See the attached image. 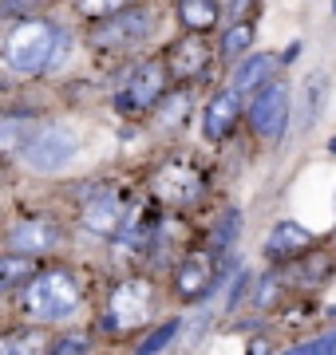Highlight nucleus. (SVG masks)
I'll use <instances>...</instances> for the list:
<instances>
[{
    "mask_svg": "<svg viewBox=\"0 0 336 355\" xmlns=\"http://www.w3.org/2000/svg\"><path fill=\"white\" fill-rule=\"evenodd\" d=\"M79 308V284L67 268H48L24 284V312L36 324H60Z\"/></svg>",
    "mask_w": 336,
    "mask_h": 355,
    "instance_id": "obj_1",
    "label": "nucleus"
},
{
    "mask_svg": "<svg viewBox=\"0 0 336 355\" xmlns=\"http://www.w3.org/2000/svg\"><path fill=\"white\" fill-rule=\"evenodd\" d=\"M52 48H56V24L24 16L4 36V64L12 71H20V76H40L52 64Z\"/></svg>",
    "mask_w": 336,
    "mask_h": 355,
    "instance_id": "obj_2",
    "label": "nucleus"
},
{
    "mask_svg": "<svg viewBox=\"0 0 336 355\" xmlns=\"http://www.w3.org/2000/svg\"><path fill=\"white\" fill-rule=\"evenodd\" d=\"M151 8H142V4H131V8H115V12L99 16V24L91 28V44L103 51H131L146 44L151 36Z\"/></svg>",
    "mask_w": 336,
    "mask_h": 355,
    "instance_id": "obj_3",
    "label": "nucleus"
},
{
    "mask_svg": "<svg viewBox=\"0 0 336 355\" xmlns=\"http://www.w3.org/2000/svg\"><path fill=\"white\" fill-rule=\"evenodd\" d=\"M79 142L76 135L67 127H56V123H48V127H32L28 130V139L20 142V154H24V162L32 166V170H40V174H56V170H64L72 158H76Z\"/></svg>",
    "mask_w": 336,
    "mask_h": 355,
    "instance_id": "obj_4",
    "label": "nucleus"
},
{
    "mask_svg": "<svg viewBox=\"0 0 336 355\" xmlns=\"http://www.w3.org/2000/svg\"><path fill=\"white\" fill-rule=\"evenodd\" d=\"M293 114V95H289V83H277V79H265L249 103V127L261 139H277Z\"/></svg>",
    "mask_w": 336,
    "mask_h": 355,
    "instance_id": "obj_5",
    "label": "nucleus"
},
{
    "mask_svg": "<svg viewBox=\"0 0 336 355\" xmlns=\"http://www.w3.org/2000/svg\"><path fill=\"white\" fill-rule=\"evenodd\" d=\"M155 198L162 205H190L194 198H202V190H206V178H202V170L190 162H167L162 170L155 174Z\"/></svg>",
    "mask_w": 336,
    "mask_h": 355,
    "instance_id": "obj_6",
    "label": "nucleus"
},
{
    "mask_svg": "<svg viewBox=\"0 0 336 355\" xmlns=\"http://www.w3.org/2000/svg\"><path fill=\"white\" fill-rule=\"evenodd\" d=\"M167 64L162 60H151V64H142L135 76H131V87L119 95V111H151L158 99H162V91H167Z\"/></svg>",
    "mask_w": 336,
    "mask_h": 355,
    "instance_id": "obj_7",
    "label": "nucleus"
},
{
    "mask_svg": "<svg viewBox=\"0 0 336 355\" xmlns=\"http://www.w3.org/2000/svg\"><path fill=\"white\" fill-rule=\"evenodd\" d=\"M60 241H64V233H60L52 221H44V217H24V221L8 225V233H4V245H8L12 253H28V257L52 253Z\"/></svg>",
    "mask_w": 336,
    "mask_h": 355,
    "instance_id": "obj_8",
    "label": "nucleus"
},
{
    "mask_svg": "<svg viewBox=\"0 0 336 355\" xmlns=\"http://www.w3.org/2000/svg\"><path fill=\"white\" fill-rule=\"evenodd\" d=\"M146 316H151V288L142 280L119 284L115 296H111V320H107V328H123V331L139 328Z\"/></svg>",
    "mask_w": 336,
    "mask_h": 355,
    "instance_id": "obj_9",
    "label": "nucleus"
},
{
    "mask_svg": "<svg viewBox=\"0 0 336 355\" xmlns=\"http://www.w3.org/2000/svg\"><path fill=\"white\" fill-rule=\"evenodd\" d=\"M123 217H127V209H123V202L111 190H103L95 202L83 205V225L91 233H99V237H115L119 225H123Z\"/></svg>",
    "mask_w": 336,
    "mask_h": 355,
    "instance_id": "obj_10",
    "label": "nucleus"
},
{
    "mask_svg": "<svg viewBox=\"0 0 336 355\" xmlns=\"http://www.w3.org/2000/svg\"><path fill=\"white\" fill-rule=\"evenodd\" d=\"M237 114H242V107H237V91H218L214 99H210V107H206V139H214V142H221L226 135H230L233 127H237Z\"/></svg>",
    "mask_w": 336,
    "mask_h": 355,
    "instance_id": "obj_11",
    "label": "nucleus"
},
{
    "mask_svg": "<svg viewBox=\"0 0 336 355\" xmlns=\"http://www.w3.org/2000/svg\"><path fill=\"white\" fill-rule=\"evenodd\" d=\"M206 60H210V48L198 36H190L182 44H174V51L167 55V71L174 79H194V76H202Z\"/></svg>",
    "mask_w": 336,
    "mask_h": 355,
    "instance_id": "obj_12",
    "label": "nucleus"
},
{
    "mask_svg": "<svg viewBox=\"0 0 336 355\" xmlns=\"http://www.w3.org/2000/svg\"><path fill=\"white\" fill-rule=\"evenodd\" d=\"M210 284H214V261H210V253H190L178 265V292L186 300H198Z\"/></svg>",
    "mask_w": 336,
    "mask_h": 355,
    "instance_id": "obj_13",
    "label": "nucleus"
},
{
    "mask_svg": "<svg viewBox=\"0 0 336 355\" xmlns=\"http://www.w3.org/2000/svg\"><path fill=\"white\" fill-rule=\"evenodd\" d=\"M309 233L297 225V221H281V225L269 233V245H265V253L277 257V261H293V257H301L305 249H309Z\"/></svg>",
    "mask_w": 336,
    "mask_h": 355,
    "instance_id": "obj_14",
    "label": "nucleus"
},
{
    "mask_svg": "<svg viewBox=\"0 0 336 355\" xmlns=\"http://www.w3.org/2000/svg\"><path fill=\"white\" fill-rule=\"evenodd\" d=\"M273 71V55H265V51H249L246 60L237 64V71H233V91L242 95V91H258L265 79H269Z\"/></svg>",
    "mask_w": 336,
    "mask_h": 355,
    "instance_id": "obj_15",
    "label": "nucleus"
},
{
    "mask_svg": "<svg viewBox=\"0 0 336 355\" xmlns=\"http://www.w3.org/2000/svg\"><path fill=\"white\" fill-rule=\"evenodd\" d=\"M328 272H333V257L328 253H305L293 257V284H305V288H317V284H324L328 280Z\"/></svg>",
    "mask_w": 336,
    "mask_h": 355,
    "instance_id": "obj_16",
    "label": "nucleus"
},
{
    "mask_svg": "<svg viewBox=\"0 0 336 355\" xmlns=\"http://www.w3.org/2000/svg\"><path fill=\"white\" fill-rule=\"evenodd\" d=\"M190 91H162V99L155 103V123H158V130H174V127H182L186 123V114H190Z\"/></svg>",
    "mask_w": 336,
    "mask_h": 355,
    "instance_id": "obj_17",
    "label": "nucleus"
},
{
    "mask_svg": "<svg viewBox=\"0 0 336 355\" xmlns=\"http://www.w3.org/2000/svg\"><path fill=\"white\" fill-rule=\"evenodd\" d=\"M36 277V257L28 253H0V292H12Z\"/></svg>",
    "mask_w": 336,
    "mask_h": 355,
    "instance_id": "obj_18",
    "label": "nucleus"
},
{
    "mask_svg": "<svg viewBox=\"0 0 336 355\" xmlns=\"http://www.w3.org/2000/svg\"><path fill=\"white\" fill-rule=\"evenodd\" d=\"M178 16L190 32H210L218 24V0H178Z\"/></svg>",
    "mask_w": 336,
    "mask_h": 355,
    "instance_id": "obj_19",
    "label": "nucleus"
},
{
    "mask_svg": "<svg viewBox=\"0 0 336 355\" xmlns=\"http://www.w3.org/2000/svg\"><path fill=\"white\" fill-rule=\"evenodd\" d=\"M253 48V24L249 20H233L226 32H221V55L233 60V55H246Z\"/></svg>",
    "mask_w": 336,
    "mask_h": 355,
    "instance_id": "obj_20",
    "label": "nucleus"
},
{
    "mask_svg": "<svg viewBox=\"0 0 336 355\" xmlns=\"http://www.w3.org/2000/svg\"><path fill=\"white\" fill-rule=\"evenodd\" d=\"M28 123L16 119V114H4L0 111V150H20V142L28 139Z\"/></svg>",
    "mask_w": 336,
    "mask_h": 355,
    "instance_id": "obj_21",
    "label": "nucleus"
},
{
    "mask_svg": "<svg viewBox=\"0 0 336 355\" xmlns=\"http://www.w3.org/2000/svg\"><path fill=\"white\" fill-rule=\"evenodd\" d=\"M237 229H242V214H237V209H226V214L218 217L214 233H210V245H214V249H230L233 237H237Z\"/></svg>",
    "mask_w": 336,
    "mask_h": 355,
    "instance_id": "obj_22",
    "label": "nucleus"
},
{
    "mask_svg": "<svg viewBox=\"0 0 336 355\" xmlns=\"http://www.w3.org/2000/svg\"><path fill=\"white\" fill-rule=\"evenodd\" d=\"M249 284H253V272H249V268H237V272H230V288H226V300H221V308H226V312H233V308L246 300Z\"/></svg>",
    "mask_w": 336,
    "mask_h": 355,
    "instance_id": "obj_23",
    "label": "nucleus"
},
{
    "mask_svg": "<svg viewBox=\"0 0 336 355\" xmlns=\"http://www.w3.org/2000/svg\"><path fill=\"white\" fill-rule=\"evenodd\" d=\"M178 328H182V320H167L162 328H155L146 340L139 343V352L151 355V352H162V347H170V343H174V336H178Z\"/></svg>",
    "mask_w": 336,
    "mask_h": 355,
    "instance_id": "obj_24",
    "label": "nucleus"
},
{
    "mask_svg": "<svg viewBox=\"0 0 336 355\" xmlns=\"http://www.w3.org/2000/svg\"><path fill=\"white\" fill-rule=\"evenodd\" d=\"M277 296H281V277H261L258 284H253V296H249V304L253 308H273L277 304Z\"/></svg>",
    "mask_w": 336,
    "mask_h": 355,
    "instance_id": "obj_25",
    "label": "nucleus"
},
{
    "mask_svg": "<svg viewBox=\"0 0 336 355\" xmlns=\"http://www.w3.org/2000/svg\"><path fill=\"white\" fill-rule=\"evenodd\" d=\"M324 95V79H309V87H305V103H301V119H297V130H305L317 119V103Z\"/></svg>",
    "mask_w": 336,
    "mask_h": 355,
    "instance_id": "obj_26",
    "label": "nucleus"
},
{
    "mask_svg": "<svg viewBox=\"0 0 336 355\" xmlns=\"http://www.w3.org/2000/svg\"><path fill=\"white\" fill-rule=\"evenodd\" d=\"M44 4V0H0V16L4 20H24V16H36V8Z\"/></svg>",
    "mask_w": 336,
    "mask_h": 355,
    "instance_id": "obj_27",
    "label": "nucleus"
},
{
    "mask_svg": "<svg viewBox=\"0 0 336 355\" xmlns=\"http://www.w3.org/2000/svg\"><path fill=\"white\" fill-rule=\"evenodd\" d=\"M0 352H40V340L28 331H16L12 340H0Z\"/></svg>",
    "mask_w": 336,
    "mask_h": 355,
    "instance_id": "obj_28",
    "label": "nucleus"
},
{
    "mask_svg": "<svg viewBox=\"0 0 336 355\" xmlns=\"http://www.w3.org/2000/svg\"><path fill=\"white\" fill-rule=\"evenodd\" d=\"M79 8L87 16H107V12H115V8H123V0H79Z\"/></svg>",
    "mask_w": 336,
    "mask_h": 355,
    "instance_id": "obj_29",
    "label": "nucleus"
},
{
    "mask_svg": "<svg viewBox=\"0 0 336 355\" xmlns=\"http://www.w3.org/2000/svg\"><path fill=\"white\" fill-rule=\"evenodd\" d=\"M56 355H67V352H87V340H56L52 343Z\"/></svg>",
    "mask_w": 336,
    "mask_h": 355,
    "instance_id": "obj_30",
    "label": "nucleus"
},
{
    "mask_svg": "<svg viewBox=\"0 0 336 355\" xmlns=\"http://www.w3.org/2000/svg\"><path fill=\"white\" fill-rule=\"evenodd\" d=\"M301 55V40H293V44H289V48H285V64H293V60H297Z\"/></svg>",
    "mask_w": 336,
    "mask_h": 355,
    "instance_id": "obj_31",
    "label": "nucleus"
},
{
    "mask_svg": "<svg viewBox=\"0 0 336 355\" xmlns=\"http://www.w3.org/2000/svg\"><path fill=\"white\" fill-rule=\"evenodd\" d=\"M328 150H333V154H336V139H333V142H328Z\"/></svg>",
    "mask_w": 336,
    "mask_h": 355,
    "instance_id": "obj_32",
    "label": "nucleus"
},
{
    "mask_svg": "<svg viewBox=\"0 0 336 355\" xmlns=\"http://www.w3.org/2000/svg\"><path fill=\"white\" fill-rule=\"evenodd\" d=\"M333 12H336V0H333Z\"/></svg>",
    "mask_w": 336,
    "mask_h": 355,
    "instance_id": "obj_33",
    "label": "nucleus"
},
{
    "mask_svg": "<svg viewBox=\"0 0 336 355\" xmlns=\"http://www.w3.org/2000/svg\"><path fill=\"white\" fill-rule=\"evenodd\" d=\"M0 182H4V174H0Z\"/></svg>",
    "mask_w": 336,
    "mask_h": 355,
    "instance_id": "obj_34",
    "label": "nucleus"
}]
</instances>
